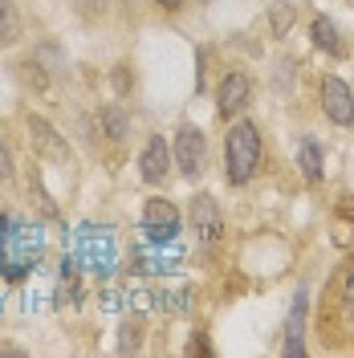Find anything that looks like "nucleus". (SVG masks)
Segmentation results:
<instances>
[{"instance_id":"f8f14e48","label":"nucleus","mask_w":354,"mask_h":358,"mask_svg":"<svg viewBox=\"0 0 354 358\" xmlns=\"http://www.w3.org/2000/svg\"><path fill=\"white\" fill-rule=\"evenodd\" d=\"M302 176L310 179V183H322V176H326V171H322V147H318L313 138L302 143Z\"/></svg>"},{"instance_id":"dca6fc26","label":"nucleus","mask_w":354,"mask_h":358,"mask_svg":"<svg viewBox=\"0 0 354 358\" xmlns=\"http://www.w3.org/2000/svg\"><path fill=\"white\" fill-rule=\"evenodd\" d=\"M13 176V155H8V147H4V138H0V179Z\"/></svg>"},{"instance_id":"6e6552de","label":"nucleus","mask_w":354,"mask_h":358,"mask_svg":"<svg viewBox=\"0 0 354 358\" xmlns=\"http://www.w3.org/2000/svg\"><path fill=\"white\" fill-rule=\"evenodd\" d=\"M29 134H33V143H37V151H41L45 159H57V163H69V147L66 138L53 131L45 118H29Z\"/></svg>"},{"instance_id":"f257e3e1","label":"nucleus","mask_w":354,"mask_h":358,"mask_svg":"<svg viewBox=\"0 0 354 358\" xmlns=\"http://www.w3.org/2000/svg\"><path fill=\"white\" fill-rule=\"evenodd\" d=\"M257 167H261V134L253 122H236L224 138V179L241 187L253 179Z\"/></svg>"},{"instance_id":"0eeeda50","label":"nucleus","mask_w":354,"mask_h":358,"mask_svg":"<svg viewBox=\"0 0 354 358\" xmlns=\"http://www.w3.org/2000/svg\"><path fill=\"white\" fill-rule=\"evenodd\" d=\"M248 98H253V82H248V73H228L220 82V94H216V110L220 118L228 114H241L248 106Z\"/></svg>"},{"instance_id":"f3484780","label":"nucleus","mask_w":354,"mask_h":358,"mask_svg":"<svg viewBox=\"0 0 354 358\" xmlns=\"http://www.w3.org/2000/svg\"><path fill=\"white\" fill-rule=\"evenodd\" d=\"M187 350H192V355H196V350H199V355H212V346H208V338H204V334L192 338V342H187Z\"/></svg>"},{"instance_id":"423d86ee","label":"nucleus","mask_w":354,"mask_h":358,"mask_svg":"<svg viewBox=\"0 0 354 358\" xmlns=\"http://www.w3.org/2000/svg\"><path fill=\"white\" fill-rule=\"evenodd\" d=\"M167 171H171V151H167V143L155 134V138L143 147V155H139V176H143V183L159 187V183L167 179Z\"/></svg>"},{"instance_id":"9b49d317","label":"nucleus","mask_w":354,"mask_h":358,"mask_svg":"<svg viewBox=\"0 0 354 358\" xmlns=\"http://www.w3.org/2000/svg\"><path fill=\"white\" fill-rule=\"evenodd\" d=\"M313 45H318V49H326L330 57H342V53H346V45L338 41L334 21H326V17H313Z\"/></svg>"},{"instance_id":"6ab92c4d","label":"nucleus","mask_w":354,"mask_h":358,"mask_svg":"<svg viewBox=\"0 0 354 358\" xmlns=\"http://www.w3.org/2000/svg\"><path fill=\"white\" fill-rule=\"evenodd\" d=\"M155 4H163V8H179L183 0H155Z\"/></svg>"},{"instance_id":"a211bd4d","label":"nucleus","mask_w":354,"mask_h":358,"mask_svg":"<svg viewBox=\"0 0 354 358\" xmlns=\"http://www.w3.org/2000/svg\"><path fill=\"white\" fill-rule=\"evenodd\" d=\"M134 346H139V334H131V330H127V334H122V346H118V350H134Z\"/></svg>"},{"instance_id":"1a4fd4ad","label":"nucleus","mask_w":354,"mask_h":358,"mask_svg":"<svg viewBox=\"0 0 354 358\" xmlns=\"http://www.w3.org/2000/svg\"><path fill=\"white\" fill-rule=\"evenodd\" d=\"M306 297H310L306 289H297V297H293V310H289L285 322V355H306V342H302V334H306Z\"/></svg>"},{"instance_id":"2eb2a0df","label":"nucleus","mask_w":354,"mask_h":358,"mask_svg":"<svg viewBox=\"0 0 354 358\" xmlns=\"http://www.w3.org/2000/svg\"><path fill=\"white\" fill-rule=\"evenodd\" d=\"M73 4H78V8H82L86 17H94V13H102V8H106L111 0H73Z\"/></svg>"},{"instance_id":"20e7f679","label":"nucleus","mask_w":354,"mask_h":358,"mask_svg":"<svg viewBox=\"0 0 354 358\" xmlns=\"http://www.w3.org/2000/svg\"><path fill=\"white\" fill-rule=\"evenodd\" d=\"M204 134L196 131V127H183V131L176 134V163H179V171L187 179H196L199 171H204Z\"/></svg>"},{"instance_id":"7ed1b4c3","label":"nucleus","mask_w":354,"mask_h":358,"mask_svg":"<svg viewBox=\"0 0 354 358\" xmlns=\"http://www.w3.org/2000/svg\"><path fill=\"white\" fill-rule=\"evenodd\" d=\"M322 110H326V118L338 122V127H351L354 122V94L342 78H326V82H322Z\"/></svg>"},{"instance_id":"9d476101","label":"nucleus","mask_w":354,"mask_h":358,"mask_svg":"<svg viewBox=\"0 0 354 358\" xmlns=\"http://www.w3.org/2000/svg\"><path fill=\"white\" fill-rule=\"evenodd\" d=\"M21 41V17L13 0H0V49H13Z\"/></svg>"},{"instance_id":"ddd939ff","label":"nucleus","mask_w":354,"mask_h":358,"mask_svg":"<svg viewBox=\"0 0 354 358\" xmlns=\"http://www.w3.org/2000/svg\"><path fill=\"white\" fill-rule=\"evenodd\" d=\"M98 118H102V127H106V134H111L114 143H122V138H127V134H131V122H127V114L118 110V106H102V114H98Z\"/></svg>"},{"instance_id":"4468645a","label":"nucleus","mask_w":354,"mask_h":358,"mask_svg":"<svg viewBox=\"0 0 354 358\" xmlns=\"http://www.w3.org/2000/svg\"><path fill=\"white\" fill-rule=\"evenodd\" d=\"M289 24H293V4L277 0V4H273V37H285Z\"/></svg>"},{"instance_id":"f03ea898","label":"nucleus","mask_w":354,"mask_h":358,"mask_svg":"<svg viewBox=\"0 0 354 358\" xmlns=\"http://www.w3.org/2000/svg\"><path fill=\"white\" fill-rule=\"evenodd\" d=\"M143 232L151 241H176L179 232V212L171 200H147L143 208Z\"/></svg>"},{"instance_id":"39448f33","label":"nucleus","mask_w":354,"mask_h":358,"mask_svg":"<svg viewBox=\"0 0 354 358\" xmlns=\"http://www.w3.org/2000/svg\"><path fill=\"white\" fill-rule=\"evenodd\" d=\"M192 228H196L199 245H216L220 241V208L208 192H199L192 200Z\"/></svg>"}]
</instances>
